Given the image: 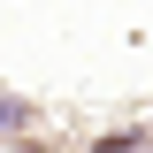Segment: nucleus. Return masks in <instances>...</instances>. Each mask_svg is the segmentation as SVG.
I'll return each mask as SVG.
<instances>
[{"label":"nucleus","mask_w":153,"mask_h":153,"mask_svg":"<svg viewBox=\"0 0 153 153\" xmlns=\"http://www.w3.org/2000/svg\"><path fill=\"white\" fill-rule=\"evenodd\" d=\"M23 123H31V107L23 100H0V130H23Z\"/></svg>","instance_id":"obj_1"}]
</instances>
